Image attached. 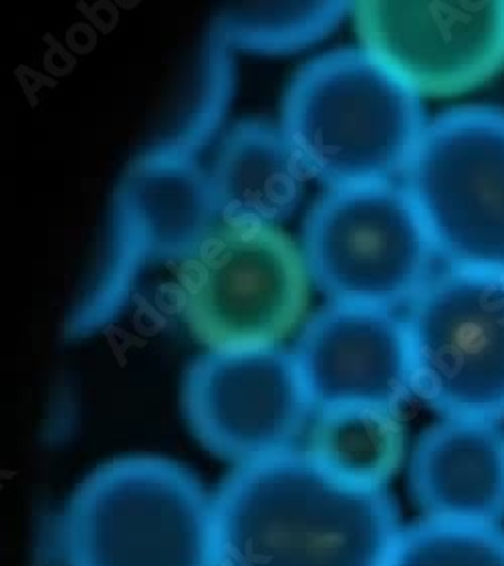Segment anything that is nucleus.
Wrapping results in <instances>:
<instances>
[{
  "label": "nucleus",
  "instance_id": "obj_1",
  "mask_svg": "<svg viewBox=\"0 0 504 566\" xmlns=\"http://www.w3.org/2000/svg\"><path fill=\"white\" fill-rule=\"evenodd\" d=\"M214 514L217 566H388L401 534L384 490L349 486L297 450L239 465Z\"/></svg>",
  "mask_w": 504,
  "mask_h": 566
},
{
  "label": "nucleus",
  "instance_id": "obj_2",
  "mask_svg": "<svg viewBox=\"0 0 504 566\" xmlns=\"http://www.w3.org/2000/svg\"><path fill=\"white\" fill-rule=\"evenodd\" d=\"M426 125L420 97L364 49L309 61L281 107L288 144L329 190L403 176Z\"/></svg>",
  "mask_w": 504,
  "mask_h": 566
},
{
  "label": "nucleus",
  "instance_id": "obj_3",
  "mask_svg": "<svg viewBox=\"0 0 504 566\" xmlns=\"http://www.w3.org/2000/svg\"><path fill=\"white\" fill-rule=\"evenodd\" d=\"M61 551L65 566H217L214 499L174 460L115 458L73 490Z\"/></svg>",
  "mask_w": 504,
  "mask_h": 566
},
{
  "label": "nucleus",
  "instance_id": "obj_4",
  "mask_svg": "<svg viewBox=\"0 0 504 566\" xmlns=\"http://www.w3.org/2000/svg\"><path fill=\"white\" fill-rule=\"evenodd\" d=\"M301 250L311 281L333 305L393 311L434 279V244L396 181L323 193L307 216Z\"/></svg>",
  "mask_w": 504,
  "mask_h": 566
},
{
  "label": "nucleus",
  "instance_id": "obj_5",
  "mask_svg": "<svg viewBox=\"0 0 504 566\" xmlns=\"http://www.w3.org/2000/svg\"><path fill=\"white\" fill-rule=\"evenodd\" d=\"M401 178L448 269L504 274V109L430 119Z\"/></svg>",
  "mask_w": 504,
  "mask_h": 566
},
{
  "label": "nucleus",
  "instance_id": "obj_6",
  "mask_svg": "<svg viewBox=\"0 0 504 566\" xmlns=\"http://www.w3.org/2000/svg\"><path fill=\"white\" fill-rule=\"evenodd\" d=\"M183 317L210 352L279 347L311 296L303 250L276 227H220L188 259Z\"/></svg>",
  "mask_w": 504,
  "mask_h": 566
},
{
  "label": "nucleus",
  "instance_id": "obj_7",
  "mask_svg": "<svg viewBox=\"0 0 504 566\" xmlns=\"http://www.w3.org/2000/svg\"><path fill=\"white\" fill-rule=\"evenodd\" d=\"M413 394L444 419H504V274L434 276L406 315Z\"/></svg>",
  "mask_w": 504,
  "mask_h": 566
},
{
  "label": "nucleus",
  "instance_id": "obj_8",
  "mask_svg": "<svg viewBox=\"0 0 504 566\" xmlns=\"http://www.w3.org/2000/svg\"><path fill=\"white\" fill-rule=\"evenodd\" d=\"M182 406L198 442L239 465L293 450L315 411L281 347L204 353L186 371Z\"/></svg>",
  "mask_w": 504,
  "mask_h": 566
},
{
  "label": "nucleus",
  "instance_id": "obj_9",
  "mask_svg": "<svg viewBox=\"0 0 504 566\" xmlns=\"http://www.w3.org/2000/svg\"><path fill=\"white\" fill-rule=\"evenodd\" d=\"M361 49L422 97L474 90L504 67V2H356Z\"/></svg>",
  "mask_w": 504,
  "mask_h": 566
},
{
  "label": "nucleus",
  "instance_id": "obj_10",
  "mask_svg": "<svg viewBox=\"0 0 504 566\" xmlns=\"http://www.w3.org/2000/svg\"><path fill=\"white\" fill-rule=\"evenodd\" d=\"M311 406L396 409L413 394L406 321L393 311L329 305L315 313L295 347Z\"/></svg>",
  "mask_w": 504,
  "mask_h": 566
},
{
  "label": "nucleus",
  "instance_id": "obj_11",
  "mask_svg": "<svg viewBox=\"0 0 504 566\" xmlns=\"http://www.w3.org/2000/svg\"><path fill=\"white\" fill-rule=\"evenodd\" d=\"M413 500L432 521L504 518V431L493 421L442 419L422 433L410 464Z\"/></svg>",
  "mask_w": 504,
  "mask_h": 566
},
{
  "label": "nucleus",
  "instance_id": "obj_12",
  "mask_svg": "<svg viewBox=\"0 0 504 566\" xmlns=\"http://www.w3.org/2000/svg\"><path fill=\"white\" fill-rule=\"evenodd\" d=\"M114 210L151 259H190L220 220L210 171L190 156L156 146L127 166Z\"/></svg>",
  "mask_w": 504,
  "mask_h": 566
},
{
  "label": "nucleus",
  "instance_id": "obj_13",
  "mask_svg": "<svg viewBox=\"0 0 504 566\" xmlns=\"http://www.w3.org/2000/svg\"><path fill=\"white\" fill-rule=\"evenodd\" d=\"M307 176L281 125L242 119L222 137L210 170L222 224L279 228L301 205Z\"/></svg>",
  "mask_w": 504,
  "mask_h": 566
},
{
  "label": "nucleus",
  "instance_id": "obj_14",
  "mask_svg": "<svg viewBox=\"0 0 504 566\" xmlns=\"http://www.w3.org/2000/svg\"><path fill=\"white\" fill-rule=\"evenodd\" d=\"M307 452L327 474L349 486L384 490L403 460V423L396 409L322 411Z\"/></svg>",
  "mask_w": 504,
  "mask_h": 566
},
{
  "label": "nucleus",
  "instance_id": "obj_15",
  "mask_svg": "<svg viewBox=\"0 0 504 566\" xmlns=\"http://www.w3.org/2000/svg\"><path fill=\"white\" fill-rule=\"evenodd\" d=\"M356 2H244L218 12L214 33L232 51L287 55L319 43L354 14Z\"/></svg>",
  "mask_w": 504,
  "mask_h": 566
},
{
  "label": "nucleus",
  "instance_id": "obj_16",
  "mask_svg": "<svg viewBox=\"0 0 504 566\" xmlns=\"http://www.w3.org/2000/svg\"><path fill=\"white\" fill-rule=\"evenodd\" d=\"M148 259L146 244L126 220L112 210L104 256L93 271L92 281L83 289L65 323L67 339H85L107 327L126 308L138 286Z\"/></svg>",
  "mask_w": 504,
  "mask_h": 566
},
{
  "label": "nucleus",
  "instance_id": "obj_17",
  "mask_svg": "<svg viewBox=\"0 0 504 566\" xmlns=\"http://www.w3.org/2000/svg\"><path fill=\"white\" fill-rule=\"evenodd\" d=\"M388 566H504V531L424 518L401 531Z\"/></svg>",
  "mask_w": 504,
  "mask_h": 566
},
{
  "label": "nucleus",
  "instance_id": "obj_18",
  "mask_svg": "<svg viewBox=\"0 0 504 566\" xmlns=\"http://www.w3.org/2000/svg\"><path fill=\"white\" fill-rule=\"evenodd\" d=\"M232 53L234 51L224 43V39L212 31L202 53V65L198 69V80L188 109L172 134L156 144V148L170 149L195 158L196 151L207 146L210 137L217 134V127L229 109L234 91Z\"/></svg>",
  "mask_w": 504,
  "mask_h": 566
}]
</instances>
